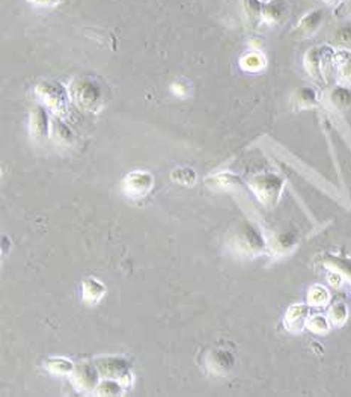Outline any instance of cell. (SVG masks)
Instances as JSON below:
<instances>
[{"label":"cell","instance_id":"6da1fadb","mask_svg":"<svg viewBox=\"0 0 351 397\" xmlns=\"http://www.w3.org/2000/svg\"><path fill=\"white\" fill-rule=\"evenodd\" d=\"M232 251L243 257H258L267 250L262 234L249 222H240L230 234Z\"/></svg>","mask_w":351,"mask_h":397},{"label":"cell","instance_id":"7a4b0ae2","mask_svg":"<svg viewBox=\"0 0 351 397\" xmlns=\"http://www.w3.org/2000/svg\"><path fill=\"white\" fill-rule=\"evenodd\" d=\"M284 180L273 172H258L249 180V186L262 206L269 208L278 204L284 191Z\"/></svg>","mask_w":351,"mask_h":397},{"label":"cell","instance_id":"3957f363","mask_svg":"<svg viewBox=\"0 0 351 397\" xmlns=\"http://www.w3.org/2000/svg\"><path fill=\"white\" fill-rule=\"evenodd\" d=\"M70 97L80 109L94 112L103 100V90L95 80L90 78H79L71 82Z\"/></svg>","mask_w":351,"mask_h":397},{"label":"cell","instance_id":"277c9868","mask_svg":"<svg viewBox=\"0 0 351 397\" xmlns=\"http://www.w3.org/2000/svg\"><path fill=\"white\" fill-rule=\"evenodd\" d=\"M335 53L332 47L315 46L308 48L303 56V67L313 80L323 82L330 67H335Z\"/></svg>","mask_w":351,"mask_h":397},{"label":"cell","instance_id":"5b68a950","mask_svg":"<svg viewBox=\"0 0 351 397\" xmlns=\"http://www.w3.org/2000/svg\"><path fill=\"white\" fill-rule=\"evenodd\" d=\"M35 95L58 115L65 114L70 100V91H67L60 83L43 82L35 88Z\"/></svg>","mask_w":351,"mask_h":397},{"label":"cell","instance_id":"8992f818","mask_svg":"<svg viewBox=\"0 0 351 397\" xmlns=\"http://www.w3.org/2000/svg\"><path fill=\"white\" fill-rule=\"evenodd\" d=\"M323 23H324V11L312 9L297 21L294 29L291 31V36L294 40H308L312 35H315L320 31Z\"/></svg>","mask_w":351,"mask_h":397},{"label":"cell","instance_id":"52a82bcc","mask_svg":"<svg viewBox=\"0 0 351 397\" xmlns=\"http://www.w3.org/2000/svg\"><path fill=\"white\" fill-rule=\"evenodd\" d=\"M153 184H154V179L151 174L133 172L124 180V191L125 194H129V196L142 198L151 191Z\"/></svg>","mask_w":351,"mask_h":397},{"label":"cell","instance_id":"ba28073f","mask_svg":"<svg viewBox=\"0 0 351 397\" xmlns=\"http://www.w3.org/2000/svg\"><path fill=\"white\" fill-rule=\"evenodd\" d=\"M309 316V304H296L288 308L284 324L288 331L300 332L306 327Z\"/></svg>","mask_w":351,"mask_h":397},{"label":"cell","instance_id":"9c48e42d","mask_svg":"<svg viewBox=\"0 0 351 397\" xmlns=\"http://www.w3.org/2000/svg\"><path fill=\"white\" fill-rule=\"evenodd\" d=\"M235 366V358L228 351H211L207 355V367L215 375H225Z\"/></svg>","mask_w":351,"mask_h":397},{"label":"cell","instance_id":"30bf717a","mask_svg":"<svg viewBox=\"0 0 351 397\" xmlns=\"http://www.w3.org/2000/svg\"><path fill=\"white\" fill-rule=\"evenodd\" d=\"M29 130L33 139H43L48 134L50 130V120L47 115V110L43 105H36L29 118Z\"/></svg>","mask_w":351,"mask_h":397},{"label":"cell","instance_id":"8fae6325","mask_svg":"<svg viewBox=\"0 0 351 397\" xmlns=\"http://www.w3.org/2000/svg\"><path fill=\"white\" fill-rule=\"evenodd\" d=\"M318 105L317 91L309 86H300L291 95V107L294 110H303Z\"/></svg>","mask_w":351,"mask_h":397},{"label":"cell","instance_id":"7c38bea8","mask_svg":"<svg viewBox=\"0 0 351 397\" xmlns=\"http://www.w3.org/2000/svg\"><path fill=\"white\" fill-rule=\"evenodd\" d=\"M335 70L338 82L351 88V52L338 51L335 53Z\"/></svg>","mask_w":351,"mask_h":397},{"label":"cell","instance_id":"4fadbf2b","mask_svg":"<svg viewBox=\"0 0 351 397\" xmlns=\"http://www.w3.org/2000/svg\"><path fill=\"white\" fill-rule=\"evenodd\" d=\"M329 103L336 109V110H348L351 107V88L345 85H336L329 91L328 94Z\"/></svg>","mask_w":351,"mask_h":397},{"label":"cell","instance_id":"5bb4252c","mask_svg":"<svg viewBox=\"0 0 351 397\" xmlns=\"http://www.w3.org/2000/svg\"><path fill=\"white\" fill-rule=\"evenodd\" d=\"M285 16V5L281 0H270L262 5V18L261 23L278 24Z\"/></svg>","mask_w":351,"mask_h":397},{"label":"cell","instance_id":"9a60e30c","mask_svg":"<svg viewBox=\"0 0 351 397\" xmlns=\"http://www.w3.org/2000/svg\"><path fill=\"white\" fill-rule=\"evenodd\" d=\"M50 134H52V138L56 142L64 144V145L71 144L74 139V134H72L71 129L59 118H53L52 121H50Z\"/></svg>","mask_w":351,"mask_h":397},{"label":"cell","instance_id":"2e32d148","mask_svg":"<svg viewBox=\"0 0 351 397\" xmlns=\"http://www.w3.org/2000/svg\"><path fill=\"white\" fill-rule=\"evenodd\" d=\"M262 5L264 2H261V0H242L243 14L250 26H256L258 23H261Z\"/></svg>","mask_w":351,"mask_h":397},{"label":"cell","instance_id":"e0dca14e","mask_svg":"<svg viewBox=\"0 0 351 397\" xmlns=\"http://www.w3.org/2000/svg\"><path fill=\"white\" fill-rule=\"evenodd\" d=\"M324 265L328 266L330 270L338 272L344 278L351 280V260L340 255H328L324 258Z\"/></svg>","mask_w":351,"mask_h":397},{"label":"cell","instance_id":"ac0fdd59","mask_svg":"<svg viewBox=\"0 0 351 397\" xmlns=\"http://www.w3.org/2000/svg\"><path fill=\"white\" fill-rule=\"evenodd\" d=\"M240 65L243 70L246 71H250V73H255V71H259L266 67V58L264 55H262L261 52H256V51H250L247 52L242 60H240Z\"/></svg>","mask_w":351,"mask_h":397},{"label":"cell","instance_id":"d6986e66","mask_svg":"<svg viewBox=\"0 0 351 397\" xmlns=\"http://www.w3.org/2000/svg\"><path fill=\"white\" fill-rule=\"evenodd\" d=\"M328 317L330 320V325L335 328H341L347 324L348 320V308L344 302H335L330 305Z\"/></svg>","mask_w":351,"mask_h":397},{"label":"cell","instance_id":"ffe728a7","mask_svg":"<svg viewBox=\"0 0 351 397\" xmlns=\"http://www.w3.org/2000/svg\"><path fill=\"white\" fill-rule=\"evenodd\" d=\"M332 43L336 48H340V51L351 52V23H347L335 31L332 36Z\"/></svg>","mask_w":351,"mask_h":397},{"label":"cell","instance_id":"44dd1931","mask_svg":"<svg viewBox=\"0 0 351 397\" xmlns=\"http://www.w3.org/2000/svg\"><path fill=\"white\" fill-rule=\"evenodd\" d=\"M297 242H298V239L294 233H282L274 239L271 246L276 253L286 254L293 250V248L297 245Z\"/></svg>","mask_w":351,"mask_h":397},{"label":"cell","instance_id":"7402d4cb","mask_svg":"<svg viewBox=\"0 0 351 397\" xmlns=\"http://www.w3.org/2000/svg\"><path fill=\"white\" fill-rule=\"evenodd\" d=\"M330 301L329 290L323 285H313L308 293V304L309 307H323Z\"/></svg>","mask_w":351,"mask_h":397},{"label":"cell","instance_id":"603a6c76","mask_svg":"<svg viewBox=\"0 0 351 397\" xmlns=\"http://www.w3.org/2000/svg\"><path fill=\"white\" fill-rule=\"evenodd\" d=\"M104 295V287L95 280H90L83 284V296L85 301L97 302Z\"/></svg>","mask_w":351,"mask_h":397},{"label":"cell","instance_id":"cb8c5ba5","mask_svg":"<svg viewBox=\"0 0 351 397\" xmlns=\"http://www.w3.org/2000/svg\"><path fill=\"white\" fill-rule=\"evenodd\" d=\"M306 327L315 334H324L330 329V320L328 316L324 314H312L308 319V324Z\"/></svg>","mask_w":351,"mask_h":397},{"label":"cell","instance_id":"d4e9b609","mask_svg":"<svg viewBox=\"0 0 351 397\" xmlns=\"http://www.w3.org/2000/svg\"><path fill=\"white\" fill-rule=\"evenodd\" d=\"M74 375H79V376H83V379L80 378V379H74L76 381L77 383H79V387H82V388H92V386L95 387V371L87 366V364H82L80 367H77V370H76V374Z\"/></svg>","mask_w":351,"mask_h":397},{"label":"cell","instance_id":"484cf974","mask_svg":"<svg viewBox=\"0 0 351 397\" xmlns=\"http://www.w3.org/2000/svg\"><path fill=\"white\" fill-rule=\"evenodd\" d=\"M172 179L181 184H193L196 180V174L190 168H178L172 172Z\"/></svg>","mask_w":351,"mask_h":397},{"label":"cell","instance_id":"4316f807","mask_svg":"<svg viewBox=\"0 0 351 397\" xmlns=\"http://www.w3.org/2000/svg\"><path fill=\"white\" fill-rule=\"evenodd\" d=\"M336 17H350L351 16V0H342L335 9Z\"/></svg>","mask_w":351,"mask_h":397},{"label":"cell","instance_id":"83f0119b","mask_svg":"<svg viewBox=\"0 0 351 397\" xmlns=\"http://www.w3.org/2000/svg\"><path fill=\"white\" fill-rule=\"evenodd\" d=\"M29 4L33 5H40V6H53V5H59L62 2H65V0H28Z\"/></svg>","mask_w":351,"mask_h":397},{"label":"cell","instance_id":"f1b7e54d","mask_svg":"<svg viewBox=\"0 0 351 397\" xmlns=\"http://www.w3.org/2000/svg\"><path fill=\"white\" fill-rule=\"evenodd\" d=\"M250 46H254V51L259 52V51H261V47H262V41L254 40V41H250Z\"/></svg>","mask_w":351,"mask_h":397},{"label":"cell","instance_id":"f546056e","mask_svg":"<svg viewBox=\"0 0 351 397\" xmlns=\"http://www.w3.org/2000/svg\"><path fill=\"white\" fill-rule=\"evenodd\" d=\"M323 2H325L328 5H338V4H341L342 0H323Z\"/></svg>","mask_w":351,"mask_h":397},{"label":"cell","instance_id":"4dcf8cb0","mask_svg":"<svg viewBox=\"0 0 351 397\" xmlns=\"http://www.w3.org/2000/svg\"><path fill=\"white\" fill-rule=\"evenodd\" d=\"M261 2H264V4H266V2H270V0H261Z\"/></svg>","mask_w":351,"mask_h":397}]
</instances>
